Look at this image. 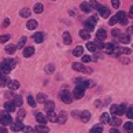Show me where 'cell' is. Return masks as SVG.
<instances>
[{
    "label": "cell",
    "mask_w": 133,
    "mask_h": 133,
    "mask_svg": "<svg viewBox=\"0 0 133 133\" xmlns=\"http://www.w3.org/2000/svg\"><path fill=\"white\" fill-rule=\"evenodd\" d=\"M0 122H2L3 126H7V125L12 124V117L10 115L8 111H0Z\"/></svg>",
    "instance_id": "obj_1"
},
{
    "label": "cell",
    "mask_w": 133,
    "mask_h": 133,
    "mask_svg": "<svg viewBox=\"0 0 133 133\" xmlns=\"http://www.w3.org/2000/svg\"><path fill=\"white\" fill-rule=\"evenodd\" d=\"M110 111H111V114H114L117 117H119L122 114H125V111H126V106L125 104H121V106H115V104H112L110 107Z\"/></svg>",
    "instance_id": "obj_2"
},
{
    "label": "cell",
    "mask_w": 133,
    "mask_h": 133,
    "mask_svg": "<svg viewBox=\"0 0 133 133\" xmlns=\"http://www.w3.org/2000/svg\"><path fill=\"white\" fill-rule=\"evenodd\" d=\"M84 93H85V88L82 85H77L74 88V91H73V97H74V99H81L84 96Z\"/></svg>",
    "instance_id": "obj_3"
},
{
    "label": "cell",
    "mask_w": 133,
    "mask_h": 133,
    "mask_svg": "<svg viewBox=\"0 0 133 133\" xmlns=\"http://www.w3.org/2000/svg\"><path fill=\"white\" fill-rule=\"evenodd\" d=\"M61 100L63 103H66V104H70V103L73 102V96L67 91H62L61 92Z\"/></svg>",
    "instance_id": "obj_4"
},
{
    "label": "cell",
    "mask_w": 133,
    "mask_h": 133,
    "mask_svg": "<svg viewBox=\"0 0 133 133\" xmlns=\"http://www.w3.org/2000/svg\"><path fill=\"white\" fill-rule=\"evenodd\" d=\"M95 23H96V21H95V19H93V18L91 17L89 19H87V21H84V26H85V29H87V30L92 32L93 29H95Z\"/></svg>",
    "instance_id": "obj_5"
},
{
    "label": "cell",
    "mask_w": 133,
    "mask_h": 133,
    "mask_svg": "<svg viewBox=\"0 0 133 133\" xmlns=\"http://www.w3.org/2000/svg\"><path fill=\"white\" fill-rule=\"evenodd\" d=\"M117 18H118V22L122 23V25H128V15L125 11H119L117 12Z\"/></svg>",
    "instance_id": "obj_6"
},
{
    "label": "cell",
    "mask_w": 133,
    "mask_h": 133,
    "mask_svg": "<svg viewBox=\"0 0 133 133\" xmlns=\"http://www.w3.org/2000/svg\"><path fill=\"white\" fill-rule=\"evenodd\" d=\"M97 12H99V15L102 18H108L110 17V8H107L104 6H100L99 8H97Z\"/></svg>",
    "instance_id": "obj_7"
},
{
    "label": "cell",
    "mask_w": 133,
    "mask_h": 133,
    "mask_svg": "<svg viewBox=\"0 0 133 133\" xmlns=\"http://www.w3.org/2000/svg\"><path fill=\"white\" fill-rule=\"evenodd\" d=\"M22 129H23V124L21 121H15V122H12L11 124V130L12 132H22Z\"/></svg>",
    "instance_id": "obj_8"
},
{
    "label": "cell",
    "mask_w": 133,
    "mask_h": 133,
    "mask_svg": "<svg viewBox=\"0 0 133 133\" xmlns=\"http://www.w3.org/2000/svg\"><path fill=\"white\" fill-rule=\"evenodd\" d=\"M44 37H45V34H44L43 32H36V33L33 34V40H34V43H37V44L43 43L44 41Z\"/></svg>",
    "instance_id": "obj_9"
},
{
    "label": "cell",
    "mask_w": 133,
    "mask_h": 133,
    "mask_svg": "<svg viewBox=\"0 0 133 133\" xmlns=\"http://www.w3.org/2000/svg\"><path fill=\"white\" fill-rule=\"evenodd\" d=\"M11 70H12V69L10 67V66H8V65H7V63L4 62V61H3L2 63H0V71H2V74H6V76H7V74H8V73L11 71Z\"/></svg>",
    "instance_id": "obj_10"
},
{
    "label": "cell",
    "mask_w": 133,
    "mask_h": 133,
    "mask_svg": "<svg viewBox=\"0 0 133 133\" xmlns=\"http://www.w3.org/2000/svg\"><path fill=\"white\" fill-rule=\"evenodd\" d=\"M7 87H8V89L10 91H17L18 88H19V82L17 80H8V84H7Z\"/></svg>",
    "instance_id": "obj_11"
},
{
    "label": "cell",
    "mask_w": 133,
    "mask_h": 133,
    "mask_svg": "<svg viewBox=\"0 0 133 133\" xmlns=\"http://www.w3.org/2000/svg\"><path fill=\"white\" fill-rule=\"evenodd\" d=\"M34 115H36V119H37V122L40 125H45V122H47V117L44 115V114H41V112H34Z\"/></svg>",
    "instance_id": "obj_12"
},
{
    "label": "cell",
    "mask_w": 133,
    "mask_h": 133,
    "mask_svg": "<svg viewBox=\"0 0 133 133\" xmlns=\"http://www.w3.org/2000/svg\"><path fill=\"white\" fill-rule=\"evenodd\" d=\"M80 119L82 122H89L91 119V112L89 111H81L80 112Z\"/></svg>",
    "instance_id": "obj_13"
},
{
    "label": "cell",
    "mask_w": 133,
    "mask_h": 133,
    "mask_svg": "<svg viewBox=\"0 0 133 133\" xmlns=\"http://www.w3.org/2000/svg\"><path fill=\"white\" fill-rule=\"evenodd\" d=\"M34 55V47H26L23 48V56L25 58H30Z\"/></svg>",
    "instance_id": "obj_14"
},
{
    "label": "cell",
    "mask_w": 133,
    "mask_h": 133,
    "mask_svg": "<svg viewBox=\"0 0 133 133\" xmlns=\"http://www.w3.org/2000/svg\"><path fill=\"white\" fill-rule=\"evenodd\" d=\"M67 121V114H66V111H61L59 112V115H58V124H65V122Z\"/></svg>",
    "instance_id": "obj_15"
},
{
    "label": "cell",
    "mask_w": 133,
    "mask_h": 133,
    "mask_svg": "<svg viewBox=\"0 0 133 133\" xmlns=\"http://www.w3.org/2000/svg\"><path fill=\"white\" fill-rule=\"evenodd\" d=\"M106 37H107L106 30H104L103 28H102V29H99V30H97V33H96V38H97V40H100V41H103Z\"/></svg>",
    "instance_id": "obj_16"
},
{
    "label": "cell",
    "mask_w": 133,
    "mask_h": 133,
    "mask_svg": "<svg viewBox=\"0 0 133 133\" xmlns=\"http://www.w3.org/2000/svg\"><path fill=\"white\" fill-rule=\"evenodd\" d=\"M34 130H36L37 133H48L50 132V128L45 126V125H37L36 128H34Z\"/></svg>",
    "instance_id": "obj_17"
},
{
    "label": "cell",
    "mask_w": 133,
    "mask_h": 133,
    "mask_svg": "<svg viewBox=\"0 0 133 133\" xmlns=\"http://www.w3.org/2000/svg\"><path fill=\"white\" fill-rule=\"evenodd\" d=\"M118 40H119L121 44H128V43H130V36L129 34H119Z\"/></svg>",
    "instance_id": "obj_18"
},
{
    "label": "cell",
    "mask_w": 133,
    "mask_h": 133,
    "mask_svg": "<svg viewBox=\"0 0 133 133\" xmlns=\"http://www.w3.org/2000/svg\"><path fill=\"white\" fill-rule=\"evenodd\" d=\"M4 108H6V111H15V108H17V106L14 104L12 102H6L4 103Z\"/></svg>",
    "instance_id": "obj_19"
},
{
    "label": "cell",
    "mask_w": 133,
    "mask_h": 133,
    "mask_svg": "<svg viewBox=\"0 0 133 133\" xmlns=\"http://www.w3.org/2000/svg\"><path fill=\"white\" fill-rule=\"evenodd\" d=\"M37 25H38V22H37V21H34V19H30V21H28L26 28L29 29V30H34V29L37 28Z\"/></svg>",
    "instance_id": "obj_20"
},
{
    "label": "cell",
    "mask_w": 133,
    "mask_h": 133,
    "mask_svg": "<svg viewBox=\"0 0 133 133\" xmlns=\"http://www.w3.org/2000/svg\"><path fill=\"white\" fill-rule=\"evenodd\" d=\"M47 119L51 122H56L58 121V115L54 111H47Z\"/></svg>",
    "instance_id": "obj_21"
},
{
    "label": "cell",
    "mask_w": 133,
    "mask_h": 133,
    "mask_svg": "<svg viewBox=\"0 0 133 133\" xmlns=\"http://www.w3.org/2000/svg\"><path fill=\"white\" fill-rule=\"evenodd\" d=\"M80 37L84 38V40H89L91 32H89V30H87V29H82V30H80Z\"/></svg>",
    "instance_id": "obj_22"
},
{
    "label": "cell",
    "mask_w": 133,
    "mask_h": 133,
    "mask_svg": "<svg viewBox=\"0 0 133 133\" xmlns=\"http://www.w3.org/2000/svg\"><path fill=\"white\" fill-rule=\"evenodd\" d=\"M17 44H10V45H6V52L7 54H10V55H12L14 52L17 51Z\"/></svg>",
    "instance_id": "obj_23"
},
{
    "label": "cell",
    "mask_w": 133,
    "mask_h": 133,
    "mask_svg": "<svg viewBox=\"0 0 133 133\" xmlns=\"http://www.w3.org/2000/svg\"><path fill=\"white\" fill-rule=\"evenodd\" d=\"M44 104H45V111H54V108H55V103L52 100H47Z\"/></svg>",
    "instance_id": "obj_24"
},
{
    "label": "cell",
    "mask_w": 133,
    "mask_h": 133,
    "mask_svg": "<svg viewBox=\"0 0 133 133\" xmlns=\"http://www.w3.org/2000/svg\"><path fill=\"white\" fill-rule=\"evenodd\" d=\"M80 7H81V10H82L84 12H91V10H92V8H91V6H89V3H88V2H82Z\"/></svg>",
    "instance_id": "obj_25"
},
{
    "label": "cell",
    "mask_w": 133,
    "mask_h": 133,
    "mask_svg": "<svg viewBox=\"0 0 133 133\" xmlns=\"http://www.w3.org/2000/svg\"><path fill=\"white\" fill-rule=\"evenodd\" d=\"M121 124H122V121H121V119H119V118H118V117H114V118H111V119H110V125H112L114 128L119 126Z\"/></svg>",
    "instance_id": "obj_26"
},
{
    "label": "cell",
    "mask_w": 133,
    "mask_h": 133,
    "mask_svg": "<svg viewBox=\"0 0 133 133\" xmlns=\"http://www.w3.org/2000/svg\"><path fill=\"white\" fill-rule=\"evenodd\" d=\"M82 52H84V48L81 45H78V47H76L74 50H73V55L74 56H82Z\"/></svg>",
    "instance_id": "obj_27"
},
{
    "label": "cell",
    "mask_w": 133,
    "mask_h": 133,
    "mask_svg": "<svg viewBox=\"0 0 133 133\" xmlns=\"http://www.w3.org/2000/svg\"><path fill=\"white\" fill-rule=\"evenodd\" d=\"M124 129H125L126 133H133V122H125Z\"/></svg>",
    "instance_id": "obj_28"
},
{
    "label": "cell",
    "mask_w": 133,
    "mask_h": 133,
    "mask_svg": "<svg viewBox=\"0 0 133 133\" xmlns=\"http://www.w3.org/2000/svg\"><path fill=\"white\" fill-rule=\"evenodd\" d=\"M110 119H111V117L108 115L107 112L100 115V122H103V124H110Z\"/></svg>",
    "instance_id": "obj_29"
},
{
    "label": "cell",
    "mask_w": 133,
    "mask_h": 133,
    "mask_svg": "<svg viewBox=\"0 0 133 133\" xmlns=\"http://www.w3.org/2000/svg\"><path fill=\"white\" fill-rule=\"evenodd\" d=\"M30 10H29V8H22L21 10V12H19V15H21L22 18H29V17H30Z\"/></svg>",
    "instance_id": "obj_30"
},
{
    "label": "cell",
    "mask_w": 133,
    "mask_h": 133,
    "mask_svg": "<svg viewBox=\"0 0 133 133\" xmlns=\"http://www.w3.org/2000/svg\"><path fill=\"white\" fill-rule=\"evenodd\" d=\"M12 103H14V104H15L17 107H19V106H22V104H23V100H22V97H21V96H14Z\"/></svg>",
    "instance_id": "obj_31"
},
{
    "label": "cell",
    "mask_w": 133,
    "mask_h": 133,
    "mask_svg": "<svg viewBox=\"0 0 133 133\" xmlns=\"http://www.w3.org/2000/svg\"><path fill=\"white\" fill-rule=\"evenodd\" d=\"M87 50H88V51H91V52H95V51L97 50V47H96V44H95V43L88 41V44H87Z\"/></svg>",
    "instance_id": "obj_32"
},
{
    "label": "cell",
    "mask_w": 133,
    "mask_h": 133,
    "mask_svg": "<svg viewBox=\"0 0 133 133\" xmlns=\"http://www.w3.org/2000/svg\"><path fill=\"white\" fill-rule=\"evenodd\" d=\"M8 84V78L6 74H3V76H0V88H3V87H6Z\"/></svg>",
    "instance_id": "obj_33"
},
{
    "label": "cell",
    "mask_w": 133,
    "mask_h": 133,
    "mask_svg": "<svg viewBox=\"0 0 133 133\" xmlns=\"http://www.w3.org/2000/svg\"><path fill=\"white\" fill-rule=\"evenodd\" d=\"M102 132H103V125L99 124V125H95V126H93L89 133H102Z\"/></svg>",
    "instance_id": "obj_34"
},
{
    "label": "cell",
    "mask_w": 133,
    "mask_h": 133,
    "mask_svg": "<svg viewBox=\"0 0 133 133\" xmlns=\"http://www.w3.org/2000/svg\"><path fill=\"white\" fill-rule=\"evenodd\" d=\"M36 100L38 103H45L47 102V95H45V93H38L37 97H36Z\"/></svg>",
    "instance_id": "obj_35"
},
{
    "label": "cell",
    "mask_w": 133,
    "mask_h": 133,
    "mask_svg": "<svg viewBox=\"0 0 133 133\" xmlns=\"http://www.w3.org/2000/svg\"><path fill=\"white\" fill-rule=\"evenodd\" d=\"M63 41H65V44H67V45H69V44H71V36H70V33H63Z\"/></svg>",
    "instance_id": "obj_36"
},
{
    "label": "cell",
    "mask_w": 133,
    "mask_h": 133,
    "mask_svg": "<svg viewBox=\"0 0 133 133\" xmlns=\"http://www.w3.org/2000/svg\"><path fill=\"white\" fill-rule=\"evenodd\" d=\"M71 67H73V70H76V71H82V73H84V69H85V67L81 65V63H73Z\"/></svg>",
    "instance_id": "obj_37"
},
{
    "label": "cell",
    "mask_w": 133,
    "mask_h": 133,
    "mask_svg": "<svg viewBox=\"0 0 133 133\" xmlns=\"http://www.w3.org/2000/svg\"><path fill=\"white\" fill-rule=\"evenodd\" d=\"M43 4L41 3H37V4H34V8H33V11L36 12V14H41L43 12Z\"/></svg>",
    "instance_id": "obj_38"
},
{
    "label": "cell",
    "mask_w": 133,
    "mask_h": 133,
    "mask_svg": "<svg viewBox=\"0 0 133 133\" xmlns=\"http://www.w3.org/2000/svg\"><path fill=\"white\" fill-rule=\"evenodd\" d=\"M114 47H115V44H106V45H104V50H106V52L107 54H110V55H111V54H112V50H114Z\"/></svg>",
    "instance_id": "obj_39"
},
{
    "label": "cell",
    "mask_w": 133,
    "mask_h": 133,
    "mask_svg": "<svg viewBox=\"0 0 133 133\" xmlns=\"http://www.w3.org/2000/svg\"><path fill=\"white\" fill-rule=\"evenodd\" d=\"M4 62H6L11 69H14V67L17 66V61H15V59H4Z\"/></svg>",
    "instance_id": "obj_40"
},
{
    "label": "cell",
    "mask_w": 133,
    "mask_h": 133,
    "mask_svg": "<svg viewBox=\"0 0 133 133\" xmlns=\"http://www.w3.org/2000/svg\"><path fill=\"white\" fill-rule=\"evenodd\" d=\"M25 117H26V111L25 110H19L18 111V114H17V119L18 121H22Z\"/></svg>",
    "instance_id": "obj_41"
},
{
    "label": "cell",
    "mask_w": 133,
    "mask_h": 133,
    "mask_svg": "<svg viewBox=\"0 0 133 133\" xmlns=\"http://www.w3.org/2000/svg\"><path fill=\"white\" fill-rule=\"evenodd\" d=\"M125 114L128 115V118H129V119H133V106H130L129 108H126Z\"/></svg>",
    "instance_id": "obj_42"
},
{
    "label": "cell",
    "mask_w": 133,
    "mask_h": 133,
    "mask_svg": "<svg viewBox=\"0 0 133 133\" xmlns=\"http://www.w3.org/2000/svg\"><path fill=\"white\" fill-rule=\"evenodd\" d=\"M26 44V37L23 36V37H21L19 38V41H18V44H17V47L18 48H23V45Z\"/></svg>",
    "instance_id": "obj_43"
},
{
    "label": "cell",
    "mask_w": 133,
    "mask_h": 133,
    "mask_svg": "<svg viewBox=\"0 0 133 133\" xmlns=\"http://www.w3.org/2000/svg\"><path fill=\"white\" fill-rule=\"evenodd\" d=\"M88 3H89V6H91V8H95V10H97V8L100 7V4L97 3L96 0H89V2H88Z\"/></svg>",
    "instance_id": "obj_44"
},
{
    "label": "cell",
    "mask_w": 133,
    "mask_h": 133,
    "mask_svg": "<svg viewBox=\"0 0 133 133\" xmlns=\"http://www.w3.org/2000/svg\"><path fill=\"white\" fill-rule=\"evenodd\" d=\"M95 44H96L97 50H104V45H106V44L103 43V41H100V40H97V38H96V40H95Z\"/></svg>",
    "instance_id": "obj_45"
},
{
    "label": "cell",
    "mask_w": 133,
    "mask_h": 133,
    "mask_svg": "<svg viewBox=\"0 0 133 133\" xmlns=\"http://www.w3.org/2000/svg\"><path fill=\"white\" fill-rule=\"evenodd\" d=\"M28 103H29V106L30 107H36V100H34V97L29 95L28 96Z\"/></svg>",
    "instance_id": "obj_46"
},
{
    "label": "cell",
    "mask_w": 133,
    "mask_h": 133,
    "mask_svg": "<svg viewBox=\"0 0 133 133\" xmlns=\"http://www.w3.org/2000/svg\"><path fill=\"white\" fill-rule=\"evenodd\" d=\"M10 34H3V36H0V43L2 44H4V43H7L8 40H10Z\"/></svg>",
    "instance_id": "obj_47"
},
{
    "label": "cell",
    "mask_w": 133,
    "mask_h": 133,
    "mask_svg": "<svg viewBox=\"0 0 133 133\" xmlns=\"http://www.w3.org/2000/svg\"><path fill=\"white\" fill-rule=\"evenodd\" d=\"M22 132L23 133H34L36 130H34V128H32V126H23Z\"/></svg>",
    "instance_id": "obj_48"
},
{
    "label": "cell",
    "mask_w": 133,
    "mask_h": 133,
    "mask_svg": "<svg viewBox=\"0 0 133 133\" xmlns=\"http://www.w3.org/2000/svg\"><path fill=\"white\" fill-rule=\"evenodd\" d=\"M82 87L84 88H89V87H93V81H91V80H85L82 82Z\"/></svg>",
    "instance_id": "obj_49"
},
{
    "label": "cell",
    "mask_w": 133,
    "mask_h": 133,
    "mask_svg": "<svg viewBox=\"0 0 133 133\" xmlns=\"http://www.w3.org/2000/svg\"><path fill=\"white\" fill-rule=\"evenodd\" d=\"M108 23H110L111 26H114V25H117V23H118V18H117V15H114V17H111V18H110V22H108Z\"/></svg>",
    "instance_id": "obj_50"
},
{
    "label": "cell",
    "mask_w": 133,
    "mask_h": 133,
    "mask_svg": "<svg viewBox=\"0 0 133 133\" xmlns=\"http://www.w3.org/2000/svg\"><path fill=\"white\" fill-rule=\"evenodd\" d=\"M121 54H125V55H130V54H132V50H130V48L124 47V48H121Z\"/></svg>",
    "instance_id": "obj_51"
},
{
    "label": "cell",
    "mask_w": 133,
    "mask_h": 133,
    "mask_svg": "<svg viewBox=\"0 0 133 133\" xmlns=\"http://www.w3.org/2000/svg\"><path fill=\"white\" fill-rule=\"evenodd\" d=\"M92 61V56L89 55H82V62L84 63H88V62H91Z\"/></svg>",
    "instance_id": "obj_52"
},
{
    "label": "cell",
    "mask_w": 133,
    "mask_h": 133,
    "mask_svg": "<svg viewBox=\"0 0 133 133\" xmlns=\"http://www.w3.org/2000/svg\"><path fill=\"white\" fill-rule=\"evenodd\" d=\"M54 70H55V69H54V65H47V67H45V71L47 73H54Z\"/></svg>",
    "instance_id": "obj_53"
},
{
    "label": "cell",
    "mask_w": 133,
    "mask_h": 133,
    "mask_svg": "<svg viewBox=\"0 0 133 133\" xmlns=\"http://www.w3.org/2000/svg\"><path fill=\"white\" fill-rule=\"evenodd\" d=\"M111 4H112L114 8H118L119 7V0H111Z\"/></svg>",
    "instance_id": "obj_54"
},
{
    "label": "cell",
    "mask_w": 133,
    "mask_h": 133,
    "mask_svg": "<svg viewBox=\"0 0 133 133\" xmlns=\"http://www.w3.org/2000/svg\"><path fill=\"white\" fill-rule=\"evenodd\" d=\"M111 34H112V36H114V37H119V34H121V32L118 30V29H114V30L111 32Z\"/></svg>",
    "instance_id": "obj_55"
},
{
    "label": "cell",
    "mask_w": 133,
    "mask_h": 133,
    "mask_svg": "<svg viewBox=\"0 0 133 133\" xmlns=\"http://www.w3.org/2000/svg\"><path fill=\"white\" fill-rule=\"evenodd\" d=\"M3 26H4V28L10 26V19H8V18H6V19H4V21H3Z\"/></svg>",
    "instance_id": "obj_56"
},
{
    "label": "cell",
    "mask_w": 133,
    "mask_h": 133,
    "mask_svg": "<svg viewBox=\"0 0 133 133\" xmlns=\"http://www.w3.org/2000/svg\"><path fill=\"white\" fill-rule=\"evenodd\" d=\"M74 82L77 84V85H82L84 80H82V78H76V80H74Z\"/></svg>",
    "instance_id": "obj_57"
},
{
    "label": "cell",
    "mask_w": 133,
    "mask_h": 133,
    "mask_svg": "<svg viewBox=\"0 0 133 133\" xmlns=\"http://www.w3.org/2000/svg\"><path fill=\"white\" fill-rule=\"evenodd\" d=\"M126 34H129V36H130V34H133V26H129V28H128Z\"/></svg>",
    "instance_id": "obj_58"
},
{
    "label": "cell",
    "mask_w": 133,
    "mask_h": 133,
    "mask_svg": "<svg viewBox=\"0 0 133 133\" xmlns=\"http://www.w3.org/2000/svg\"><path fill=\"white\" fill-rule=\"evenodd\" d=\"M110 133H121V132L118 130L117 128H111V129H110Z\"/></svg>",
    "instance_id": "obj_59"
},
{
    "label": "cell",
    "mask_w": 133,
    "mask_h": 133,
    "mask_svg": "<svg viewBox=\"0 0 133 133\" xmlns=\"http://www.w3.org/2000/svg\"><path fill=\"white\" fill-rule=\"evenodd\" d=\"M0 133H7V129H6V126H0Z\"/></svg>",
    "instance_id": "obj_60"
},
{
    "label": "cell",
    "mask_w": 133,
    "mask_h": 133,
    "mask_svg": "<svg viewBox=\"0 0 133 133\" xmlns=\"http://www.w3.org/2000/svg\"><path fill=\"white\" fill-rule=\"evenodd\" d=\"M129 17L130 18H133V6L130 7V10H129Z\"/></svg>",
    "instance_id": "obj_61"
}]
</instances>
